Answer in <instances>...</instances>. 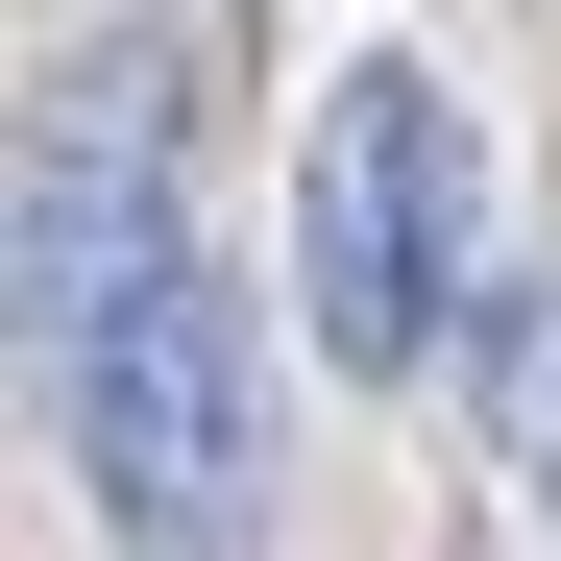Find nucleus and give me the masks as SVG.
<instances>
[{
	"label": "nucleus",
	"instance_id": "f257e3e1",
	"mask_svg": "<svg viewBox=\"0 0 561 561\" xmlns=\"http://www.w3.org/2000/svg\"><path fill=\"white\" fill-rule=\"evenodd\" d=\"M463 294H489V147H463V99L415 49H342L318 147H294V318H318L342 391H391V366H439Z\"/></svg>",
	"mask_w": 561,
	"mask_h": 561
},
{
	"label": "nucleus",
	"instance_id": "f03ea898",
	"mask_svg": "<svg viewBox=\"0 0 561 561\" xmlns=\"http://www.w3.org/2000/svg\"><path fill=\"white\" fill-rule=\"evenodd\" d=\"M49 415H73V489H99L123 561H244L268 537V342H244V294L196 244H171L123 318L49 342Z\"/></svg>",
	"mask_w": 561,
	"mask_h": 561
},
{
	"label": "nucleus",
	"instance_id": "7ed1b4c3",
	"mask_svg": "<svg viewBox=\"0 0 561 561\" xmlns=\"http://www.w3.org/2000/svg\"><path fill=\"white\" fill-rule=\"evenodd\" d=\"M489 463L561 513V268H513V294H489Z\"/></svg>",
	"mask_w": 561,
	"mask_h": 561
}]
</instances>
